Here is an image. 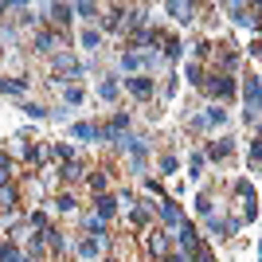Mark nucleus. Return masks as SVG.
I'll list each match as a JSON object with an SVG mask.
<instances>
[{
    "instance_id": "nucleus-17",
    "label": "nucleus",
    "mask_w": 262,
    "mask_h": 262,
    "mask_svg": "<svg viewBox=\"0 0 262 262\" xmlns=\"http://www.w3.org/2000/svg\"><path fill=\"white\" fill-rule=\"evenodd\" d=\"M207 153H211V157H227V153H231V141H227V137H223V141H211Z\"/></svg>"
},
{
    "instance_id": "nucleus-12",
    "label": "nucleus",
    "mask_w": 262,
    "mask_h": 262,
    "mask_svg": "<svg viewBox=\"0 0 262 262\" xmlns=\"http://www.w3.org/2000/svg\"><path fill=\"white\" fill-rule=\"evenodd\" d=\"M55 35H51V31H39V35H35V51H55Z\"/></svg>"
},
{
    "instance_id": "nucleus-4",
    "label": "nucleus",
    "mask_w": 262,
    "mask_h": 262,
    "mask_svg": "<svg viewBox=\"0 0 262 262\" xmlns=\"http://www.w3.org/2000/svg\"><path fill=\"white\" fill-rule=\"evenodd\" d=\"M160 219H164V223H176V227H180V223H184V211H180V204L164 200V204H160Z\"/></svg>"
},
{
    "instance_id": "nucleus-6",
    "label": "nucleus",
    "mask_w": 262,
    "mask_h": 262,
    "mask_svg": "<svg viewBox=\"0 0 262 262\" xmlns=\"http://www.w3.org/2000/svg\"><path fill=\"white\" fill-rule=\"evenodd\" d=\"M71 137H78V141H90V137H94V141H98L102 129H98V125H90V121H78V125L71 129Z\"/></svg>"
},
{
    "instance_id": "nucleus-30",
    "label": "nucleus",
    "mask_w": 262,
    "mask_h": 262,
    "mask_svg": "<svg viewBox=\"0 0 262 262\" xmlns=\"http://www.w3.org/2000/svg\"><path fill=\"white\" fill-rule=\"evenodd\" d=\"M24 110H28L31 117H47V110H43V106H35V102H28V106H24Z\"/></svg>"
},
{
    "instance_id": "nucleus-23",
    "label": "nucleus",
    "mask_w": 262,
    "mask_h": 262,
    "mask_svg": "<svg viewBox=\"0 0 262 262\" xmlns=\"http://www.w3.org/2000/svg\"><path fill=\"white\" fill-rule=\"evenodd\" d=\"M141 63H145V59L137 55V51H129V55H121V67H129V71H137Z\"/></svg>"
},
{
    "instance_id": "nucleus-18",
    "label": "nucleus",
    "mask_w": 262,
    "mask_h": 262,
    "mask_svg": "<svg viewBox=\"0 0 262 262\" xmlns=\"http://www.w3.org/2000/svg\"><path fill=\"white\" fill-rule=\"evenodd\" d=\"M0 207H4V211H12V207H16V192L8 188V184L0 188Z\"/></svg>"
},
{
    "instance_id": "nucleus-20",
    "label": "nucleus",
    "mask_w": 262,
    "mask_h": 262,
    "mask_svg": "<svg viewBox=\"0 0 262 262\" xmlns=\"http://www.w3.org/2000/svg\"><path fill=\"white\" fill-rule=\"evenodd\" d=\"M250 164L262 168V137H258V141H250Z\"/></svg>"
},
{
    "instance_id": "nucleus-26",
    "label": "nucleus",
    "mask_w": 262,
    "mask_h": 262,
    "mask_svg": "<svg viewBox=\"0 0 262 262\" xmlns=\"http://www.w3.org/2000/svg\"><path fill=\"white\" fill-rule=\"evenodd\" d=\"M55 207H59V211H74V200H71V196H59Z\"/></svg>"
},
{
    "instance_id": "nucleus-32",
    "label": "nucleus",
    "mask_w": 262,
    "mask_h": 262,
    "mask_svg": "<svg viewBox=\"0 0 262 262\" xmlns=\"http://www.w3.org/2000/svg\"><path fill=\"white\" fill-rule=\"evenodd\" d=\"M55 153H59L63 160H71V157H74V149H71V145H55Z\"/></svg>"
},
{
    "instance_id": "nucleus-15",
    "label": "nucleus",
    "mask_w": 262,
    "mask_h": 262,
    "mask_svg": "<svg viewBox=\"0 0 262 262\" xmlns=\"http://www.w3.org/2000/svg\"><path fill=\"white\" fill-rule=\"evenodd\" d=\"M82 98H86V94H82V86H67V90H63V102H67V106H78Z\"/></svg>"
},
{
    "instance_id": "nucleus-10",
    "label": "nucleus",
    "mask_w": 262,
    "mask_h": 262,
    "mask_svg": "<svg viewBox=\"0 0 262 262\" xmlns=\"http://www.w3.org/2000/svg\"><path fill=\"white\" fill-rule=\"evenodd\" d=\"M168 12H172L180 24H192V12H196V8H192V4H168Z\"/></svg>"
},
{
    "instance_id": "nucleus-13",
    "label": "nucleus",
    "mask_w": 262,
    "mask_h": 262,
    "mask_svg": "<svg viewBox=\"0 0 262 262\" xmlns=\"http://www.w3.org/2000/svg\"><path fill=\"white\" fill-rule=\"evenodd\" d=\"M223 117H227V110H219V106H211V110H207V114L200 117V121H204V125H223Z\"/></svg>"
},
{
    "instance_id": "nucleus-33",
    "label": "nucleus",
    "mask_w": 262,
    "mask_h": 262,
    "mask_svg": "<svg viewBox=\"0 0 262 262\" xmlns=\"http://www.w3.org/2000/svg\"><path fill=\"white\" fill-rule=\"evenodd\" d=\"M12 223H16V215H12V211H4V215H0V227H4V231H8Z\"/></svg>"
},
{
    "instance_id": "nucleus-22",
    "label": "nucleus",
    "mask_w": 262,
    "mask_h": 262,
    "mask_svg": "<svg viewBox=\"0 0 262 262\" xmlns=\"http://www.w3.org/2000/svg\"><path fill=\"white\" fill-rule=\"evenodd\" d=\"M98 43H102V35H98V31H82V47H86V51H94Z\"/></svg>"
},
{
    "instance_id": "nucleus-14",
    "label": "nucleus",
    "mask_w": 262,
    "mask_h": 262,
    "mask_svg": "<svg viewBox=\"0 0 262 262\" xmlns=\"http://www.w3.org/2000/svg\"><path fill=\"white\" fill-rule=\"evenodd\" d=\"M102 254V239H86L82 243V258H98Z\"/></svg>"
},
{
    "instance_id": "nucleus-2",
    "label": "nucleus",
    "mask_w": 262,
    "mask_h": 262,
    "mask_svg": "<svg viewBox=\"0 0 262 262\" xmlns=\"http://www.w3.org/2000/svg\"><path fill=\"white\" fill-rule=\"evenodd\" d=\"M176 243H180V247H184V250L192 254V250L200 247V231H196L192 223H180V231H176Z\"/></svg>"
},
{
    "instance_id": "nucleus-34",
    "label": "nucleus",
    "mask_w": 262,
    "mask_h": 262,
    "mask_svg": "<svg viewBox=\"0 0 262 262\" xmlns=\"http://www.w3.org/2000/svg\"><path fill=\"white\" fill-rule=\"evenodd\" d=\"M250 55H258V59H262V39H254V43H250Z\"/></svg>"
},
{
    "instance_id": "nucleus-21",
    "label": "nucleus",
    "mask_w": 262,
    "mask_h": 262,
    "mask_svg": "<svg viewBox=\"0 0 262 262\" xmlns=\"http://www.w3.org/2000/svg\"><path fill=\"white\" fill-rule=\"evenodd\" d=\"M74 12L82 16V20H94L98 16V4H74Z\"/></svg>"
},
{
    "instance_id": "nucleus-16",
    "label": "nucleus",
    "mask_w": 262,
    "mask_h": 262,
    "mask_svg": "<svg viewBox=\"0 0 262 262\" xmlns=\"http://www.w3.org/2000/svg\"><path fill=\"white\" fill-rule=\"evenodd\" d=\"M98 94H102L106 102H114V98H117V78H106L102 86H98Z\"/></svg>"
},
{
    "instance_id": "nucleus-36",
    "label": "nucleus",
    "mask_w": 262,
    "mask_h": 262,
    "mask_svg": "<svg viewBox=\"0 0 262 262\" xmlns=\"http://www.w3.org/2000/svg\"><path fill=\"white\" fill-rule=\"evenodd\" d=\"M102 262H114V258H102Z\"/></svg>"
},
{
    "instance_id": "nucleus-7",
    "label": "nucleus",
    "mask_w": 262,
    "mask_h": 262,
    "mask_svg": "<svg viewBox=\"0 0 262 262\" xmlns=\"http://www.w3.org/2000/svg\"><path fill=\"white\" fill-rule=\"evenodd\" d=\"M28 90V82L24 78H0V94H12V98H20Z\"/></svg>"
},
{
    "instance_id": "nucleus-25",
    "label": "nucleus",
    "mask_w": 262,
    "mask_h": 262,
    "mask_svg": "<svg viewBox=\"0 0 262 262\" xmlns=\"http://www.w3.org/2000/svg\"><path fill=\"white\" fill-rule=\"evenodd\" d=\"M63 176H67V180H78V176H82V164H74V160H71V164L63 168Z\"/></svg>"
},
{
    "instance_id": "nucleus-11",
    "label": "nucleus",
    "mask_w": 262,
    "mask_h": 262,
    "mask_svg": "<svg viewBox=\"0 0 262 262\" xmlns=\"http://www.w3.org/2000/svg\"><path fill=\"white\" fill-rule=\"evenodd\" d=\"M117 211V200H110V196H98V219H110Z\"/></svg>"
},
{
    "instance_id": "nucleus-37",
    "label": "nucleus",
    "mask_w": 262,
    "mask_h": 262,
    "mask_svg": "<svg viewBox=\"0 0 262 262\" xmlns=\"http://www.w3.org/2000/svg\"><path fill=\"white\" fill-rule=\"evenodd\" d=\"M20 262H31V258H20Z\"/></svg>"
},
{
    "instance_id": "nucleus-28",
    "label": "nucleus",
    "mask_w": 262,
    "mask_h": 262,
    "mask_svg": "<svg viewBox=\"0 0 262 262\" xmlns=\"http://www.w3.org/2000/svg\"><path fill=\"white\" fill-rule=\"evenodd\" d=\"M188 82H204L200 78V63H188Z\"/></svg>"
},
{
    "instance_id": "nucleus-9",
    "label": "nucleus",
    "mask_w": 262,
    "mask_h": 262,
    "mask_svg": "<svg viewBox=\"0 0 262 262\" xmlns=\"http://www.w3.org/2000/svg\"><path fill=\"white\" fill-rule=\"evenodd\" d=\"M47 12H51V20H55V24H67V20L74 16V8H71V4H51Z\"/></svg>"
},
{
    "instance_id": "nucleus-27",
    "label": "nucleus",
    "mask_w": 262,
    "mask_h": 262,
    "mask_svg": "<svg viewBox=\"0 0 262 262\" xmlns=\"http://www.w3.org/2000/svg\"><path fill=\"white\" fill-rule=\"evenodd\" d=\"M164 55H168V59H180V43H176V39H168V43H164Z\"/></svg>"
},
{
    "instance_id": "nucleus-24",
    "label": "nucleus",
    "mask_w": 262,
    "mask_h": 262,
    "mask_svg": "<svg viewBox=\"0 0 262 262\" xmlns=\"http://www.w3.org/2000/svg\"><path fill=\"white\" fill-rule=\"evenodd\" d=\"M90 188L98 192V196H106V176H102V172H98V176H90Z\"/></svg>"
},
{
    "instance_id": "nucleus-8",
    "label": "nucleus",
    "mask_w": 262,
    "mask_h": 262,
    "mask_svg": "<svg viewBox=\"0 0 262 262\" xmlns=\"http://www.w3.org/2000/svg\"><path fill=\"white\" fill-rule=\"evenodd\" d=\"M20 258H24L20 247H16L12 239H4V243H0V262H20Z\"/></svg>"
},
{
    "instance_id": "nucleus-1",
    "label": "nucleus",
    "mask_w": 262,
    "mask_h": 262,
    "mask_svg": "<svg viewBox=\"0 0 262 262\" xmlns=\"http://www.w3.org/2000/svg\"><path fill=\"white\" fill-rule=\"evenodd\" d=\"M243 98H247V121H250V117L258 121V117H262V82L254 78V74L243 82Z\"/></svg>"
},
{
    "instance_id": "nucleus-29",
    "label": "nucleus",
    "mask_w": 262,
    "mask_h": 262,
    "mask_svg": "<svg viewBox=\"0 0 262 262\" xmlns=\"http://www.w3.org/2000/svg\"><path fill=\"white\" fill-rule=\"evenodd\" d=\"M200 164H204V157H192L188 160V176H200Z\"/></svg>"
},
{
    "instance_id": "nucleus-3",
    "label": "nucleus",
    "mask_w": 262,
    "mask_h": 262,
    "mask_svg": "<svg viewBox=\"0 0 262 262\" xmlns=\"http://www.w3.org/2000/svg\"><path fill=\"white\" fill-rule=\"evenodd\" d=\"M125 86H129L137 98H149V94H153V82H149L145 74H133V78H125Z\"/></svg>"
},
{
    "instance_id": "nucleus-5",
    "label": "nucleus",
    "mask_w": 262,
    "mask_h": 262,
    "mask_svg": "<svg viewBox=\"0 0 262 262\" xmlns=\"http://www.w3.org/2000/svg\"><path fill=\"white\" fill-rule=\"evenodd\" d=\"M207 90H211V94H219V98H231V94H235V82L219 74V78H211V82H207Z\"/></svg>"
},
{
    "instance_id": "nucleus-35",
    "label": "nucleus",
    "mask_w": 262,
    "mask_h": 262,
    "mask_svg": "<svg viewBox=\"0 0 262 262\" xmlns=\"http://www.w3.org/2000/svg\"><path fill=\"white\" fill-rule=\"evenodd\" d=\"M168 262H188V254H168Z\"/></svg>"
},
{
    "instance_id": "nucleus-31",
    "label": "nucleus",
    "mask_w": 262,
    "mask_h": 262,
    "mask_svg": "<svg viewBox=\"0 0 262 262\" xmlns=\"http://www.w3.org/2000/svg\"><path fill=\"white\" fill-rule=\"evenodd\" d=\"M160 168L164 172H176V157H160Z\"/></svg>"
},
{
    "instance_id": "nucleus-19",
    "label": "nucleus",
    "mask_w": 262,
    "mask_h": 262,
    "mask_svg": "<svg viewBox=\"0 0 262 262\" xmlns=\"http://www.w3.org/2000/svg\"><path fill=\"white\" fill-rule=\"evenodd\" d=\"M149 247H153V254H164V250H168V239H164V235H153V239H149Z\"/></svg>"
}]
</instances>
